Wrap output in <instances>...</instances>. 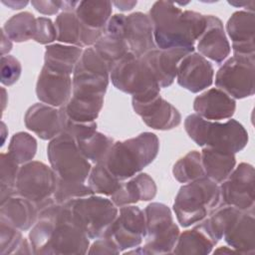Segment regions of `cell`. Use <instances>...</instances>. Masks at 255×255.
Wrapping results in <instances>:
<instances>
[{"label": "cell", "mask_w": 255, "mask_h": 255, "mask_svg": "<svg viewBox=\"0 0 255 255\" xmlns=\"http://www.w3.org/2000/svg\"><path fill=\"white\" fill-rule=\"evenodd\" d=\"M226 32L232 42L234 56L255 55V16L246 10L236 11L228 19Z\"/></svg>", "instance_id": "cell-21"}, {"label": "cell", "mask_w": 255, "mask_h": 255, "mask_svg": "<svg viewBox=\"0 0 255 255\" xmlns=\"http://www.w3.org/2000/svg\"><path fill=\"white\" fill-rule=\"evenodd\" d=\"M111 1H79L75 14L87 29L95 32H104L112 14Z\"/></svg>", "instance_id": "cell-32"}, {"label": "cell", "mask_w": 255, "mask_h": 255, "mask_svg": "<svg viewBox=\"0 0 255 255\" xmlns=\"http://www.w3.org/2000/svg\"><path fill=\"white\" fill-rule=\"evenodd\" d=\"M124 36L129 52L137 58L156 49L152 24L148 15L142 12H134L126 16Z\"/></svg>", "instance_id": "cell-20"}, {"label": "cell", "mask_w": 255, "mask_h": 255, "mask_svg": "<svg viewBox=\"0 0 255 255\" xmlns=\"http://www.w3.org/2000/svg\"><path fill=\"white\" fill-rule=\"evenodd\" d=\"M135 114L149 128L157 130H168L181 123V115L170 103L161 98L160 94L146 101L131 100Z\"/></svg>", "instance_id": "cell-15"}, {"label": "cell", "mask_w": 255, "mask_h": 255, "mask_svg": "<svg viewBox=\"0 0 255 255\" xmlns=\"http://www.w3.org/2000/svg\"><path fill=\"white\" fill-rule=\"evenodd\" d=\"M192 52H194V48H156L143 55L141 59L161 89L169 87L174 82L180 61Z\"/></svg>", "instance_id": "cell-17"}, {"label": "cell", "mask_w": 255, "mask_h": 255, "mask_svg": "<svg viewBox=\"0 0 255 255\" xmlns=\"http://www.w3.org/2000/svg\"><path fill=\"white\" fill-rule=\"evenodd\" d=\"M31 4L36 11L44 15H54L61 10V1L34 0Z\"/></svg>", "instance_id": "cell-47"}, {"label": "cell", "mask_w": 255, "mask_h": 255, "mask_svg": "<svg viewBox=\"0 0 255 255\" xmlns=\"http://www.w3.org/2000/svg\"><path fill=\"white\" fill-rule=\"evenodd\" d=\"M111 70L93 47L83 50V54L73 73L72 94L105 96Z\"/></svg>", "instance_id": "cell-12"}, {"label": "cell", "mask_w": 255, "mask_h": 255, "mask_svg": "<svg viewBox=\"0 0 255 255\" xmlns=\"http://www.w3.org/2000/svg\"><path fill=\"white\" fill-rule=\"evenodd\" d=\"M89 254H120L118 246L108 237L98 238L88 250Z\"/></svg>", "instance_id": "cell-46"}, {"label": "cell", "mask_w": 255, "mask_h": 255, "mask_svg": "<svg viewBox=\"0 0 255 255\" xmlns=\"http://www.w3.org/2000/svg\"><path fill=\"white\" fill-rule=\"evenodd\" d=\"M22 67L13 56H1V83L4 86L14 85L20 78Z\"/></svg>", "instance_id": "cell-44"}, {"label": "cell", "mask_w": 255, "mask_h": 255, "mask_svg": "<svg viewBox=\"0 0 255 255\" xmlns=\"http://www.w3.org/2000/svg\"><path fill=\"white\" fill-rule=\"evenodd\" d=\"M184 128L188 136L199 146H207L236 153L248 142V132L235 120L225 123L211 122L191 114L184 120Z\"/></svg>", "instance_id": "cell-4"}, {"label": "cell", "mask_w": 255, "mask_h": 255, "mask_svg": "<svg viewBox=\"0 0 255 255\" xmlns=\"http://www.w3.org/2000/svg\"><path fill=\"white\" fill-rule=\"evenodd\" d=\"M193 110L202 119L217 122L234 115L236 102L223 91L212 88L194 99Z\"/></svg>", "instance_id": "cell-23"}, {"label": "cell", "mask_w": 255, "mask_h": 255, "mask_svg": "<svg viewBox=\"0 0 255 255\" xmlns=\"http://www.w3.org/2000/svg\"><path fill=\"white\" fill-rule=\"evenodd\" d=\"M38 214L36 205L17 193L0 204V221L21 231L32 228L38 219Z\"/></svg>", "instance_id": "cell-27"}, {"label": "cell", "mask_w": 255, "mask_h": 255, "mask_svg": "<svg viewBox=\"0 0 255 255\" xmlns=\"http://www.w3.org/2000/svg\"><path fill=\"white\" fill-rule=\"evenodd\" d=\"M95 194L85 182H74L62 179L57 176L53 199L57 204H66L77 198Z\"/></svg>", "instance_id": "cell-41"}, {"label": "cell", "mask_w": 255, "mask_h": 255, "mask_svg": "<svg viewBox=\"0 0 255 255\" xmlns=\"http://www.w3.org/2000/svg\"><path fill=\"white\" fill-rule=\"evenodd\" d=\"M121 181L117 179L100 161L92 167L88 177V185L96 194L111 196L120 186Z\"/></svg>", "instance_id": "cell-39"}, {"label": "cell", "mask_w": 255, "mask_h": 255, "mask_svg": "<svg viewBox=\"0 0 255 255\" xmlns=\"http://www.w3.org/2000/svg\"><path fill=\"white\" fill-rule=\"evenodd\" d=\"M125 23L126 15L116 14L112 16L104 29L103 35L93 46L111 71L117 63L129 53L124 36Z\"/></svg>", "instance_id": "cell-16"}, {"label": "cell", "mask_w": 255, "mask_h": 255, "mask_svg": "<svg viewBox=\"0 0 255 255\" xmlns=\"http://www.w3.org/2000/svg\"><path fill=\"white\" fill-rule=\"evenodd\" d=\"M2 29L11 41L25 42L34 38L36 18L30 12H21L9 18Z\"/></svg>", "instance_id": "cell-35"}, {"label": "cell", "mask_w": 255, "mask_h": 255, "mask_svg": "<svg viewBox=\"0 0 255 255\" xmlns=\"http://www.w3.org/2000/svg\"><path fill=\"white\" fill-rule=\"evenodd\" d=\"M2 3L5 4L6 6L10 7L13 10H19V9H22L23 7H25L28 4V1H14V0L5 1V0H2Z\"/></svg>", "instance_id": "cell-50"}, {"label": "cell", "mask_w": 255, "mask_h": 255, "mask_svg": "<svg viewBox=\"0 0 255 255\" xmlns=\"http://www.w3.org/2000/svg\"><path fill=\"white\" fill-rule=\"evenodd\" d=\"M36 151L37 140L34 136L24 131L12 135L8 145V153L18 164L32 161Z\"/></svg>", "instance_id": "cell-38"}, {"label": "cell", "mask_w": 255, "mask_h": 255, "mask_svg": "<svg viewBox=\"0 0 255 255\" xmlns=\"http://www.w3.org/2000/svg\"><path fill=\"white\" fill-rule=\"evenodd\" d=\"M156 184L151 176L141 172L127 182H121L119 188L111 195V200L117 207L149 201L156 195Z\"/></svg>", "instance_id": "cell-28"}, {"label": "cell", "mask_w": 255, "mask_h": 255, "mask_svg": "<svg viewBox=\"0 0 255 255\" xmlns=\"http://www.w3.org/2000/svg\"><path fill=\"white\" fill-rule=\"evenodd\" d=\"M110 80L118 90L132 96L131 100L135 101L149 100L160 92L146 64L130 52L113 67Z\"/></svg>", "instance_id": "cell-6"}, {"label": "cell", "mask_w": 255, "mask_h": 255, "mask_svg": "<svg viewBox=\"0 0 255 255\" xmlns=\"http://www.w3.org/2000/svg\"><path fill=\"white\" fill-rule=\"evenodd\" d=\"M254 56H233L217 71L215 85L231 98L244 99L254 95Z\"/></svg>", "instance_id": "cell-11"}, {"label": "cell", "mask_w": 255, "mask_h": 255, "mask_svg": "<svg viewBox=\"0 0 255 255\" xmlns=\"http://www.w3.org/2000/svg\"><path fill=\"white\" fill-rule=\"evenodd\" d=\"M2 96H3V110L5 109V106H6V102H5V98H6V91L4 88H2Z\"/></svg>", "instance_id": "cell-53"}, {"label": "cell", "mask_w": 255, "mask_h": 255, "mask_svg": "<svg viewBox=\"0 0 255 255\" xmlns=\"http://www.w3.org/2000/svg\"><path fill=\"white\" fill-rule=\"evenodd\" d=\"M146 234L145 216L137 206H122L103 237L114 241L121 252L139 246Z\"/></svg>", "instance_id": "cell-13"}, {"label": "cell", "mask_w": 255, "mask_h": 255, "mask_svg": "<svg viewBox=\"0 0 255 255\" xmlns=\"http://www.w3.org/2000/svg\"><path fill=\"white\" fill-rule=\"evenodd\" d=\"M70 218L90 239L103 237L119 209L111 199L90 195L66 203Z\"/></svg>", "instance_id": "cell-7"}, {"label": "cell", "mask_w": 255, "mask_h": 255, "mask_svg": "<svg viewBox=\"0 0 255 255\" xmlns=\"http://www.w3.org/2000/svg\"><path fill=\"white\" fill-rule=\"evenodd\" d=\"M136 3H137L136 1H114V2H112V4L115 5L121 11H129L136 5Z\"/></svg>", "instance_id": "cell-49"}, {"label": "cell", "mask_w": 255, "mask_h": 255, "mask_svg": "<svg viewBox=\"0 0 255 255\" xmlns=\"http://www.w3.org/2000/svg\"><path fill=\"white\" fill-rule=\"evenodd\" d=\"M50 165L56 175L74 182H85L92 169L91 162L80 151L76 140L66 133H60L47 146Z\"/></svg>", "instance_id": "cell-8"}, {"label": "cell", "mask_w": 255, "mask_h": 255, "mask_svg": "<svg viewBox=\"0 0 255 255\" xmlns=\"http://www.w3.org/2000/svg\"><path fill=\"white\" fill-rule=\"evenodd\" d=\"M10 154L2 152L0 155V202L16 194V181L20 167Z\"/></svg>", "instance_id": "cell-40"}, {"label": "cell", "mask_w": 255, "mask_h": 255, "mask_svg": "<svg viewBox=\"0 0 255 255\" xmlns=\"http://www.w3.org/2000/svg\"><path fill=\"white\" fill-rule=\"evenodd\" d=\"M201 154V163L204 174L215 183H221L235 168L234 153L204 146Z\"/></svg>", "instance_id": "cell-29"}, {"label": "cell", "mask_w": 255, "mask_h": 255, "mask_svg": "<svg viewBox=\"0 0 255 255\" xmlns=\"http://www.w3.org/2000/svg\"><path fill=\"white\" fill-rule=\"evenodd\" d=\"M172 174L180 183H188L205 176L200 152L191 150L179 158L172 167Z\"/></svg>", "instance_id": "cell-37"}, {"label": "cell", "mask_w": 255, "mask_h": 255, "mask_svg": "<svg viewBox=\"0 0 255 255\" xmlns=\"http://www.w3.org/2000/svg\"><path fill=\"white\" fill-rule=\"evenodd\" d=\"M26 128L44 140H51L61 133L59 109L37 103L31 106L25 116Z\"/></svg>", "instance_id": "cell-25"}, {"label": "cell", "mask_w": 255, "mask_h": 255, "mask_svg": "<svg viewBox=\"0 0 255 255\" xmlns=\"http://www.w3.org/2000/svg\"><path fill=\"white\" fill-rule=\"evenodd\" d=\"M57 175L47 164L41 161H29L22 164L16 181V193L32 201L38 212L53 204V194Z\"/></svg>", "instance_id": "cell-10"}, {"label": "cell", "mask_w": 255, "mask_h": 255, "mask_svg": "<svg viewBox=\"0 0 255 255\" xmlns=\"http://www.w3.org/2000/svg\"><path fill=\"white\" fill-rule=\"evenodd\" d=\"M104 97L72 94L69 101L62 108L65 114L73 121L80 123L95 122L104 106Z\"/></svg>", "instance_id": "cell-31"}, {"label": "cell", "mask_w": 255, "mask_h": 255, "mask_svg": "<svg viewBox=\"0 0 255 255\" xmlns=\"http://www.w3.org/2000/svg\"><path fill=\"white\" fill-rule=\"evenodd\" d=\"M148 17L157 49L194 48L206 26L205 15L190 10L182 11L169 1L154 2Z\"/></svg>", "instance_id": "cell-2"}, {"label": "cell", "mask_w": 255, "mask_h": 255, "mask_svg": "<svg viewBox=\"0 0 255 255\" xmlns=\"http://www.w3.org/2000/svg\"><path fill=\"white\" fill-rule=\"evenodd\" d=\"M146 234L143 250L147 254H170L179 236L171 211L163 203L151 202L144 209Z\"/></svg>", "instance_id": "cell-9"}, {"label": "cell", "mask_w": 255, "mask_h": 255, "mask_svg": "<svg viewBox=\"0 0 255 255\" xmlns=\"http://www.w3.org/2000/svg\"><path fill=\"white\" fill-rule=\"evenodd\" d=\"M240 212L241 210L233 206L222 204L196 224L207 233L215 244H217L219 240L222 239L226 229Z\"/></svg>", "instance_id": "cell-34"}, {"label": "cell", "mask_w": 255, "mask_h": 255, "mask_svg": "<svg viewBox=\"0 0 255 255\" xmlns=\"http://www.w3.org/2000/svg\"><path fill=\"white\" fill-rule=\"evenodd\" d=\"M76 142L83 155L90 162L95 164L105 158L108 151L114 144L112 137L97 130L94 133L77 140Z\"/></svg>", "instance_id": "cell-36"}, {"label": "cell", "mask_w": 255, "mask_h": 255, "mask_svg": "<svg viewBox=\"0 0 255 255\" xmlns=\"http://www.w3.org/2000/svg\"><path fill=\"white\" fill-rule=\"evenodd\" d=\"M158 137L149 131L116 141L102 160L107 169L120 181L134 176L157 156Z\"/></svg>", "instance_id": "cell-3"}, {"label": "cell", "mask_w": 255, "mask_h": 255, "mask_svg": "<svg viewBox=\"0 0 255 255\" xmlns=\"http://www.w3.org/2000/svg\"><path fill=\"white\" fill-rule=\"evenodd\" d=\"M57 41L80 48L93 47L104 32H95L81 24L75 12H61L56 20Z\"/></svg>", "instance_id": "cell-24"}, {"label": "cell", "mask_w": 255, "mask_h": 255, "mask_svg": "<svg viewBox=\"0 0 255 255\" xmlns=\"http://www.w3.org/2000/svg\"><path fill=\"white\" fill-rule=\"evenodd\" d=\"M61 121V133H66L72 136L76 141L80 140L97 130V123H80L71 120L64 112L63 108H59Z\"/></svg>", "instance_id": "cell-42"}, {"label": "cell", "mask_w": 255, "mask_h": 255, "mask_svg": "<svg viewBox=\"0 0 255 255\" xmlns=\"http://www.w3.org/2000/svg\"><path fill=\"white\" fill-rule=\"evenodd\" d=\"M82 54L83 49L80 47L62 44L48 45L44 55V66L54 72L71 76Z\"/></svg>", "instance_id": "cell-30"}, {"label": "cell", "mask_w": 255, "mask_h": 255, "mask_svg": "<svg viewBox=\"0 0 255 255\" xmlns=\"http://www.w3.org/2000/svg\"><path fill=\"white\" fill-rule=\"evenodd\" d=\"M11 50H12V42L2 29L1 30V55L5 56V54H8Z\"/></svg>", "instance_id": "cell-48"}, {"label": "cell", "mask_w": 255, "mask_h": 255, "mask_svg": "<svg viewBox=\"0 0 255 255\" xmlns=\"http://www.w3.org/2000/svg\"><path fill=\"white\" fill-rule=\"evenodd\" d=\"M33 40L43 45L57 40V30L51 19L46 17L36 18V31Z\"/></svg>", "instance_id": "cell-45"}, {"label": "cell", "mask_w": 255, "mask_h": 255, "mask_svg": "<svg viewBox=\"0 0 255 255\" xmlns=\"http://www.w3.org/2000/svg\"><path fill=\"white\" fill-rule=\"evenodd\" d=\"M213 76L211 63L196 52L186 55L180 61L176 72L178 85L191 93H198L211 86Z\"/></svg>", "instance_id": "cell-18"}, {"label": "cell", "mask_w": 255, "mask_h": 255, "mask_svg": "<svg viewBox=\"0 0 255 255\" xmlns=\"http://www.w3.org/2000/svg\"><path fill=\"white\" fill-rule=\"evenodd\" d=\"M72 88L70 75L57 73L43 66L36 84V95L41 103L61 108L71 98Z\"/></svg>", "instance_id": "cell-19"}, {"label": "cell", "mask_w": 255, "mask_h": 255, "mask_svg": "<svg viewBox=\"0 0 255 255\" xmlns=\"http://www.w3.org/2000/svg\"><path fill=\"white\" fill-rule=\"evenodd\" d=\"M222 205L219 185L206 176L182 185L173 202V211L182 227L196 224Z\"/></svg>", "instance_id": "cell-5"}, {"label": "cell", "mask_w": 255, "mask_h": 255, "mask_svg": "<svg viewBox=\"0 0 255 255\" xmlns=\"http://www.w3.org/2000/svg\"><path fill=\"white\" fill-rule=\"evenodd\" d=\"M34 254H86L90 238L72 222L67 204L53 203L39 211L29 232Z\"/></svg>", "instance_id": "cell-1"}, {"label": "cell", "mask_w": 255, "mask_h": 255, "mask_svg": "<svg viewBox=\"0 0 255 255\" xmlns=\"http://www.w3.org/2000/svg\"><path fill=\"white\" fill-rule=\"evenodd\" d=\"M255 171L253 165L241 162L221 182V202L241 211H254Z\"/></svg>", "instance_id": "cell-14"}, {"label": "cell", "mask_w": 255, "mask_h": 255, "mask_svg": "<svg viewBox=\"0 0 255 255\" xmlns=\"http://www.w3.org/2000/svg\"><path fill=\"white\" fill-rule=\"evenodd\" d=\"M23 240L21 230L0 221V254H15L18 246Z\"/></svg>", "instance_id": "cell-43"}, {"label": "cell", "mask_w": 255, "mask_h": 255, "mask_svg": "<svg viewBox=\"0 0 255 255\" xmlns=\"http://www.w3.org/2000/svg\"><path fill=\"white\" fill-rule=\"evenodd\" d=\"M5 130H6V126L4 123H1V131H2V143L1 145H3L4 141H5V137H6V133H5Z\"/></svg>", "instance_id": "cell-52"}, {"label": "cell", "mask_w": 255, "mask_h": 255, "mask_svg": "<svg viewBox=\"0 0 255 255\" xmlns=\"http://www.w3.org/2000/svg\"><path fill=\"white\" fill-rule=\"evenodd\" d=\"M215 253H227V254H231V253H236V252H235L232 248H230V247L222 246V247L216 249V250L214 251V254H215Z\"/></svg>", "instance_id": "cell-51"}, {"label": "cell", "mask_w": 255, "mask_h": 255, "mask_svg": "<svg viewBox=\"0 0 255 255\" xmlns=\"http://www.w3.org/2000/svg\"><path fill=\"white\" fill-rule=\"evenodd\" d=\"M201 56L216 64H221L230 54L231 47L227 40L222 21L213 15L206 16V26L197 42Z\"/></svg>", "instance_id": "cell-22"}, {"label": "cell", "mask_w": 255, "mask_h": 255, "mask_svg": "<svg viewBox=\"0 0 255 255\" xmlns=\"http://www.w3.org/2000/svg\"><path fill=\"white\" fill-rule=\"evenodd\" d=\"M216 244L197 224L189 230L179 234L172 254H209Z\"/></svg>", "instance_id": "cell-33"}, {"label": "cell", "mask_w": 255, "mask_h": 255, "mask_svg": "<svg viewBox=\"0 0 255 255\" xmlns=\"http://www.w3.org/2000/svg\"><path fill=\"white\" fill-rule=\"evenodd\" d=\"M223 238L236 253L253 255L255 252L254 211H241L226 229Z\"/></svg>", "instance_id": "cell-26"}]
</instances>
